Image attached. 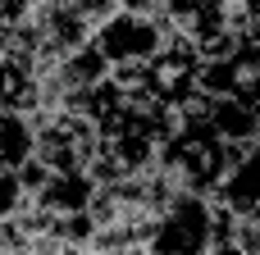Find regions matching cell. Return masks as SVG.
I'll return each instance as SVG.
<instances>
[{
	"mask_svg": "<svg viewBox=\"0 0 260 255\" xmlns=\"http://www.w3.org/2000/svg\"><path fill=\"white\" fill-rule=\"evenodd\" d=\"M242 151H251V146H233V141H224V137L206 123V114L192 105V110L183 114L178 132L160 146L155 169H160L183 196H215L219 183L229 178V169L242 160Z\"/></svg>",
	"mask_w": 260,
	"mask_h": 255,
	"instance_id": "obj_1",
	"label": "cell"
},
{
	"mask_svg": "<svg viewBox=\"0 0 260 255\" xmlns=\"http://www.w3.org/2000/svg\"><path fill=\"white\" fill-rule=\"evenodd\" d=\"M114 78L133 91H146L155 105L187 114L201 100V50H197V41L174 32L160 55H151L146 64H133V68H114Z\"/></svg>",
	"mask_w": 260,
	"mask_h": 255,
	"instance_id": "obj_2",
	"label": "cell"
},
{
	"mask_svg": "<svg viewBox=\"0 0 260 255\" xmlns=\"http://www.w3.org/2000/svg\"><path fill=\"white\" fill-rule=\"evenodd\" d=\"M37 123V160L50 164L55 173H82L101 146L96 123L87 114L73 110H50V114H32Z\"/></svg>",
	"mask_w": 260,
	"mask_h": 255,
	"instance_id": "obj_3",
	"label": "cell"
},
{
	"mask_svg": "<svg viewBox=\"0 0 260 255\" xmlns=\"http://www.w3.org/2000/svg\"><path fill=\"white\" fill-rule=\"evenodd\" d=\"M174 37V27H169V18H160V14H128V9H119L114 18H105L101 27H96V50L105 55V64L110 68H133V64H146L151 55H160L165 50V41Z\"/></svg>",
	"mask_w": 260,
	"mask_h": 255,
	"instance_id": "obj_4",
	"label": "cell"
},
{
	"mask_svg": "<svg viewBox=\"0 0 260 255\" xmlns=\"http://www.w3.org/2000/svg\"><path fill=\"white\" fill-rule=\"evenodd\" d=\"M215 237V201L210 196H174L155 224L151 255H206Z\"/></svg>",
	"mask_w": 260,
	"mask_h": 255,
	"instance_id": "obj_5",
	"label": "cell"
},
{
	"mask_svg": "<svg viewBox=\"0 0 260 255\" xmlns=\"http://www.w3.org/2000/svg\"><path fill=\"white\" fill-rule=\"evenodd\" d=\"M201 96H229L260 110V37H238L219 59H201Z\"/></svg>",
	"mask_w": 260,
	"mask_h": 255,
	"instance_id": "obj_6",
	"label": "cell"
},
{
	"mask_svg": "<svg viewBox=\"0 0 260 255\" xmlns=\"http://www.w3.org/2000/svg\"><path fill=\"white\" fill-rule=\"evenodd\" d=\"M160 18H169V27L178 37L197 41V50H206L233 32L229 0H160Z\"/></svg>",
	"mask_w": 260,
	"mask_h": 255,
	"instance_id": "obj_7",
	"label": "cell"
},
{
	"mask_svg": "<svg viewBox=\"0 0 260 255\" xmlns=\"http://www.w3.org/2000/svg\"><path fill=\"white\" fill-rule=\"evenodd\" d=\"M0 110H23L27 119L41 114V87H37V59L0 32Z\"/></svg>",
	"mask_w": 260,
	"mask_h": 255,
	"instance_id": "obj_8",
	"label": "cell"
},
{
	"mask_svg": "<svg viewBox=\"0 0 260 255\" xmlns=\"http://www.w3.org/2000/svg\"><path fill=\"white\" fill-rule=\"evenodd\" d=\"M197 110L206 114V123L233 141V146H256L260 141V110L256 105H242V100H229V96H201Z\"/></svg>",
	"mask_w": 260,
	"mask_h": 255,
	"instance_id": "obj_9",
	"label": "cell"
},
{
	"mask_svg": "<svg viewBox=\"0 0 260 255\" xmlns=\"http://www.w3.org/2000/svg\"><path fill=\"white\" fill-rule=\"evenodd\" d=\"M215 201H219L224 210H233L238 219L260 214V146L242 151V160H238V164L229 169V178L219 183Z\"/></svg>",
	"mask_w": 260,
	"mask_h": 255,
	"instance_id": "obj_10",
	"label": "cell"
},
{
	"mask_svg": "<svg viewBox=\"0 0 260 255\" xmlns=\"http://www.w3.org/2000/svg\"><path fill=\"white\" fill-rule=\"evenodd\" d=\"M91 196H96V183H91V173L82 169V173H50V183L37 192V196H27L41 214H50V219H59V214H82V210H91Z\"/></svg>",
	"mask_w": 260,
	"mask_h": 255,
	"instance_id": "obj_11",
	"label": "cell"
},
{
	"mask_svg": "<svg viewBox=\"0 0 260 255\" xmlns=\"http://www.w3.org/2000/svg\"><path fill=\"white\" fill-rule=\"evenodd\" d=\"M37 160V123L23 110H0V169H23Z\"/></svg>",
	"mask_w": 260,
	"mask_h": 255,
	"instance_id": "obj_12",
	"label": "cell"
},
{
	"mask_svg": "<svg viewBox=\"0 0 260 255\" xmlns=\"http://www.w3.org/2000/svg\"><path fill=\"white\" fill-rule=\"evenodd\" d=\"M50 173H55L50 164H41V160H27V164L18 169V187H23V196H37V192L50 183Z\"/></svg>",
	"mask_w": 260,
	"mask_h": 255,
	"instance_id": "obj_13",
	"label": "cell"
},
{
	"mask_svg": "<svg viewBox=\"0 0 260 255\" xmlns=\"http://www.w3.org/2000/svg\"><path fill=\"white\" fill-rule=\"evenodd\" d=\"M18 205H23V187H18V173H14V169H0V219H9Z\"/></svg>",
	"mask_w": 260,
	"mask_h": 255,
	"instance_id": "obj_14",
	"label": "cell"
},
{
	"mask_svg": "<svg viewBox=\"0 0 260 255\" xmlns=\"http://www.w3.org/2000/svg\"><path fill=\"white\" fill-rule=\"evenodd\" d=\"M32 5L37 0H0V32H14L32 18Z\"/></svg>",
	"mask_w": 260,
	"mask_h": 255,
	"instance_id": "obj_15",
	"label": "cell"
},
{
	"mask_svg": "<svg viewBox=\"0 0 260 255\" xmlns=\"http://www.w3.org/2000/svg\"><path fill=\"white\" fill-rule=\"evenodd\" d=\"M238 246H242V255H260V219H238Z\"/></svg>",
	"mask_w": 260,
	"mask_h": 255,
	"instance_id": "obj_16",
	"label": "cell"
},
{
	"mask_svg": "<svg viewBox=\"0 0 260 255\" xmlns=\"http://www.w3.org/2000/svg\"><path fill=\"white\" fill-rule=\"evenodd\" d=\"M247 5V32L242 37H260V0H242Z\"/></svg>",
	"mask_w": 260,
	"mask_h": 255,
	"instance_id": "obj_17",
	"label": "cell"
},
{
	"mask_svg": "<svg viewBox=\"0 0 260 255\" xmlns=\"http://www.w3.org/2000/svg\"><path fill=\"white\" fill-rule=\"evenodd\" d=\"M119 9H128V14H160V0H119Z\"/></svg>",
	"mask_w": 260,
	"mask_h": 255,
	"instance_id": "obj_18",
	"label": "cell"
},
{
	"mask_svg": "<svg viewBox=\"0 0 260 255\" xmlns=\"http://www.w3.org/2000/svg\"><path fill=\"white\" fill-rule=\"evenodd\" d=\"M91 255H151V246H114V251H91Z\"/></svg>",
	"mask_w": 260,
	"mask_h": 255,
	"instance_id": "obj_19",
	"label": "cell"
},
{
	"mask_svg": "<svg viewBox=\"0 0 260 255\" xmlns=\"http://www.w3.org/2000/svg\"><path fill=\"white\" fill-rule=\"evenodd\" d=\"M69 255H91V251H69Z\"/></svg>",
	"mask_w": 260,
	"mask_h": 255,
	"instance_id": "obj_20",
	"label": "cell"
}]
</instances>
